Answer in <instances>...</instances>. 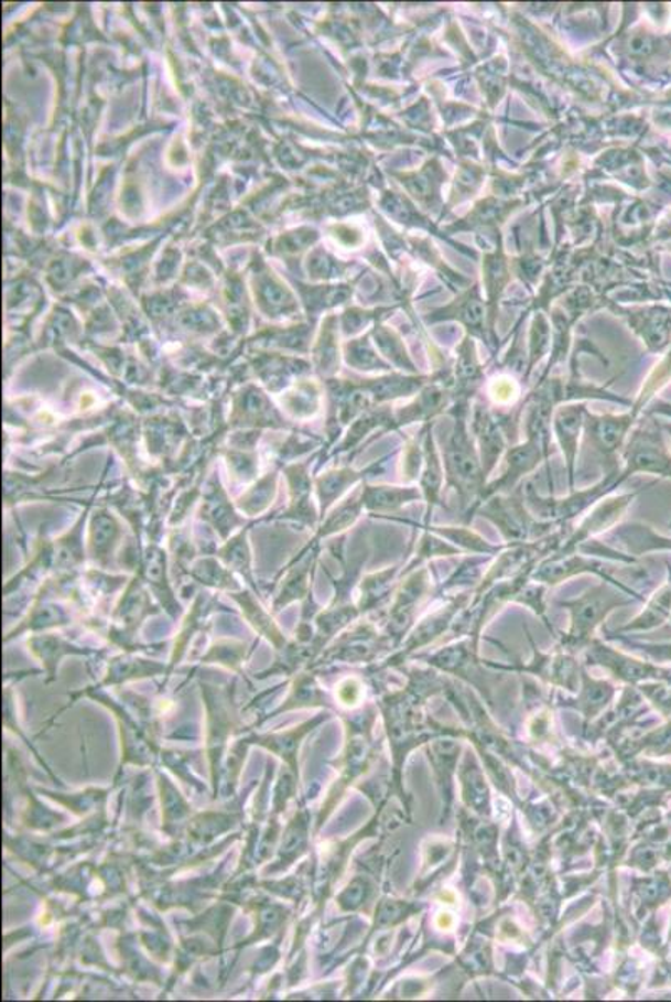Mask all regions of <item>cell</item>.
<instances>
[{"label": "cell", "mask_w": 671, "mask_h": 1002, "mask_svg": "<svg viewBox=\"0 0 671 1002\" xmlns=\"http://www.w3.org/2000/svg\"><path fill=\"white\" fill-rule=\"evenodd\" d=\"M638 493H625V495L606 496L603 502H598L595 507L589 508V514L583 518L582 524L576 530L566 538L565 543L558 548L560 553H573L578 551L586 541L592 540L596 535L605 534L609 528L617 527L620 518L624 517L627 508L630 507L635 496Z\"/></svg>", "instance_id": "cell-8"}, {"label": "cell", "mask_w": 671, "mask_h": 1002, "mask_svg": "<svg viewBox=\"0 0 671 1002\" xmlns=\"http://www.w3.org/2000/svg\"><path fill=\"white\" fill-rule=\"evenodd\" d=\"M670 612L671 582H668L667 585L661 586V589L654 593L653 599L648 602L647 608H645L630 625H627L624 631H648V628L657 627V625H660L661 622L670 615Z\"/></svg>", "instance_id": "cell-18"}, {"label": "cell", "mask_w": 671, "mask_h": 1002, "mask_svg": "<svg viewBox=\"0 0 671 1002\" xmlns=\"http://www.w3.org/2000/svg\"><path fill=\"white\" fill-rule=\"evenodd\" d=\"M625 468L621 480L637 473L671 476V455L657 424H638L624 446Z\"/></svg>", "instance_id": "cell-5"}, {"label": "cell", "mask_w": 671, "mask_h": 1002, "mask_svg": "<svg viewBox=\"0 0 671 1002\" xmlns=\"http://www.w3.org/2000/svg\"><path fill=\"white\" fill-rule=\"evenodd\" d=\"M473 515H481L495 525L507 545H523L553 535V521H540L531 515L524 504L523 488L510 495L499 493L489 496L475 508Z\"/></svg>", "instance_id": "cell-2"}, {"label": "cell", "mask_w": 671, "mask_h": 1002, "mask_svg": "<svg viewBox=\"0 0 671 1002\" xmlns=\"http://www.w3.org/2000/svg\"><path fill=\"white\" fill-rule=\"evenodd\" d=\"M421 438H423L424 463L423 470H421L420 488L423 492L424 504H426L423 527H430L434 508L441 505V492H443L446 473H444L443 456L440 455L436 440H434L431 421L421 428Z\"/></svg>", "instance_id": "cell-12"}, {"label": "cell", "mask_w": 671, "mask_h": 1002, "mask_svg": "<svg viewBox=\"0 0 671 1002\" xmlns=\"http://www.w3.org/2000/svg\"><path fill=\"white\" fill-rule=\"evenodd\" d=\"M583 573H592V575L599 577L605 582L624 586V583L613 579L612 573L606 569L605 562L592 559V557H583L578 551H573V553L553 551L550 557H544L531 572V582L554 586L558 583L573 579V577L583 575Z\"/></svg>", "instance_id": "cell-7"}, {"label": "cell", "mask_w": 671, "mask_h": 1002, "mask_svg": "<svg viewBox=\"0 0 671 1002\" xmlns=\"http://www.w3.org/2000/svg\"><path fill=\"white\" fill-rule=\"evenodd\" d=\"M544 592H546V585L537 582L531 583L530 580V582H528V585L524 586L520 593H518L515 602L531 606V608H533L538 615H541V617H543L544 610H546L544 608Z\"/></svg>", "instance_id": "cell-24"}, {"label": "cell", "mask_w": 671, "mask_h": 1002, "mask_svg": "<svg viewBox=\"0 0 671 1002\" xmlns=\"http://www.w3.org/2000/svg\"><path fill=\"white\" fill-rule=\"evenodd\" d=\"M397 575L398 567H391V569L385 570V572L369 577L365 582V595L368 596V599L375 600L388 595V593L391 592V586H393Z\"/></svg>", "instance_id": "cell-23"}, {"label": "cell", "mask_w": 671, "mask_h": 1002, "mask_svg": "<svg viewBox=\"0 0 671 1002\" xmlns=\"http://www.w3.org/2000/svg\"><path fill=\"white\" fill-rule=\"evenodd\" d=\"M486 560H488V557H485V554L468 557V559L463 560L458 570L440 586L437 592L450 593L463 589L475 592L479 583H481L483 577H485L486 572L483 567H485Z\"/></svg>", "instance_id": "cell-17"}, {"label": "cell", "mask_w": 671, "mask_h": 1002, "mask_svg": "<svg viewBox=\"0 0 671 1002\" xmlns=\"http://www.w3.org/2000/svg\"><path fill=\"white\" fill-rule=\"evenodd\" d=\"M505 462H507V468H505V472H502V475L499 476L498 480H495V482L488 483V485L485 486L475 507L466 514L465 524L472 521L473 511H475V508L478 507L481 502L488 499L489 496L511 492V489L517 488L518 483H520L524 476L534 472V470L540 466L541 462H550V456L546 455V452L541 449L537 441L527 438V440L521 441V443L511 444L508 452L505 453Z\"/></svg>", "instance_id": "cell-6"}, {"label": "cell", "mask_w": 671, "mask_h": 1002, "mask_svg": "<svg viewBox=\"0 0 671 1002\" xmlns=\"http://www.w3.org/2000/svg\"><path fill=\"white\" fill-rule=\"evenodd\" d=\"M621 470H608L605 476L589 488L580 489V492H570L565 498H554V496L538 495L537 489L531 483L523 488L524 504L534 518L540 521H553L556 525L569 524L575 520L580 515L595 507L599 499L621 485Z\"/></svg>", "instance_id": "cell-3"}, {"label": "cell", "mask_w": 671, "mask_h": 1002, "mask_svg": "<svg viewBox=\"0 0 671 1002\" xmlns=\"http://www.w3.org/2000/svg\"><path fill=\"white\" fill-rule=\"evenodd\" d=\"M520 394V385H518L513 378H508V376L495 378L488 386L489 398H491V401L496 407H511V405L517 403Z\"/></svg>", "instance_id": "cell-21"}, {"label": "cell", "mask_w": 671, "mask_h": 1002, "mask_svg": "<svg viewBox=\"0 0 671 1002\" xmlns=\"http://www.w3.org/2000/svg\"><path fill=\"white\" fill-rule=\"evenodd\" d=\"M450 397L446 391L440 388H426L421 391L420 397L413 403L407 407L398 408L393 411V430L408 427V424L430 423L437 414L450 410Z\"/></svg>", "instance_id": "cell-13"}, {"label": "cell", "mask_w": 671, "mask_h": 1002, "mask_svg": "<svg viewBox=\"0 0 671 1002\" xmlns=\"http://www.w3.org/2000/svg\"><path fill=\"white\" fill-rule=\"evenodd\" d=\"M420 499H423L420 486H366L362 492V505L372 511H398Z\"/></svg>", "instance_id": "cell-14"}, {"label": "cell", "mask_w": 671, "mask_h": 1002, "mask_svg": "<svg viewBox=\"0 0 671 1002\" xmlns=\"http://www.w3.org/2000/svg\"><path fill=\"white\" fill-rule=\"evenodd\" d=\"M423 463V438H421V443L418 441V438H408L407 444H404L403 455L404 482L413 483L416 482V480H420Z\"/></svg>", "instance_id": "cell-22"}, {"label": "cell", "mask_w": 671, "mask_h": 1002, "mask_svg": "<svg viewBox=\"0 0 671 1002\" xmlns=\"http://www.w3.org/2000/svg\"><path fill=\"white\" fill-rule=\"evenodd\" d=\"M472 431L478 444L479 459L486 480L498 465L499 460L508 452L507 430L499 420V414L483 405H475L472 410Z\"/></svg>", "instance_id": "cell-9"}, {"label": "cell", "mask_w": 671, "mask_h": 1002, "mask_svg": "<svg viewBox=\"0 0 671 1002\" xmlns=\"http://www.w3.org/2000/svg\"><path fill=\"white\" fill-rule=\"evenodd\" d=\"M423 528L424 530H430L431 534L437 535V537L444 538V540L450 541V543L455 545L463 553L495 557V554L501 553V551L508 547V545L501 547V545L489 543L481 535H478L476 531L469 530V528L466 527H436V525H430V527Z\"/></svg>", "instance_id": "cell-16"}, {"label": "cell", "mask_w": 671, "mask_h": 1002, "mask_svg": "<svg viewBox=\"0 0 671 1002\" xmlns=\"http://www.w3.org/2000/svg\"><path fill=\"white\" fill-rule=\"evenodd\" d=\"M453 554H463V551L456 548L455 545L450 543V541L444 540V538L437 537V535L431 534L430 530H424L423 528V535H421L420 543H418L416 557L404 570V575L416 570L426 560H433L436 557H453Z\"/></svg>", "instance_id": "cell-19"}, {"label": "cell", "mask_w": 671, "mask_h": 1002, "mask_svg": "<svg viewBox=\"0 0 671 1002\" xmlns=\"http://www.w3.org/2000/svg\"><path fill=\"white\" fill-rule=\"evenodd\" d=\"M586 411L588 408L583 403L562 405L554 410L553 421H551V431L565 459L570 492H575L576 459H578L580 438L585 430Z\"/></svg>", "instance_id": "cell-10"}, {"label": "cell", "mask_w": 671, "mask_h": 1002, "mask_svg": "<svg viewBox=\"0 0 671 1002\" xmlns=\"http://www.w3.org/2000/svg\"><path fill=\"white\" fill-rule=\"evenodd\" d=\"M447 414L453 417V430L443 450L444 473H446V485L455 489L456 495L462 499V508L468 514L483 489L488 485L485 472H483L481 459H479L478 444L473 437L469 428V417L472 408L469 401L456 400Z\"/></svg>", "instance_id": "cell-1"}, {"label": "cell", "mask_w": 671, "mask_h": 1002, "mask_svg": "<svg viewBox=\"0 0 671 1002\" xmlns=\"http://www.w3.org/2000/svg\"><path fill=\"white\" fill-rule=\"evenodd\" d=\"M631 595L638 596L630 586L602 582L586 590L578 599L560 603L572 615L569 644L583 645L592 640L595 628L612 614L613 610L631 603Z\"/></svg>", "instance_id": "cell-4"}, {"label": "cell", "mask_w": 671, "mask_h": 1002, "mask_svg": "<svg viewBox=\"0 0 671 1002\" xmlns=\"http://www.w3.org/2000/svg\"><path fill=\"white\" fill-rule=\"evenodd\" d=\"M423 381L413 378H394L382 379L375 388V397L378 401L398 400V398H410L421 391Z\"/></svg>", "instance_id": "cell-20"}, {"label": "cell", "mask_w": 671, "mask_h": 1002, "mask_svg": "<svg viewBox=\"0 0 671 1002\" xmlns=\"http://www.w3.org/2000/svg\"><path fill=\"white\" fill-rule=\"evenodd\" d=\"M431 592L430 570L416 569L408 573L404 582L401 583L397 592V602H394L393 614L398 621L408 622L416 608L418 603Z\"/></svg>", "instance_id": "cell-15"}, {"label": "cell", "mask_w": 671, "mask_h": 1002, "mask_svg": "<svg viewBox=\"0 0 671 1002\" xmlns=\"http://www.w3.org/2000/svg\"><path fill=\"white\" fill-rule=\"evenodd\" d=\"M637 417L631 411L624 414H595L586 411L585 431L593 446L605 459H615L627 443Z\"/></svg>", "instance_id": "cell-11"}]
</instances>
